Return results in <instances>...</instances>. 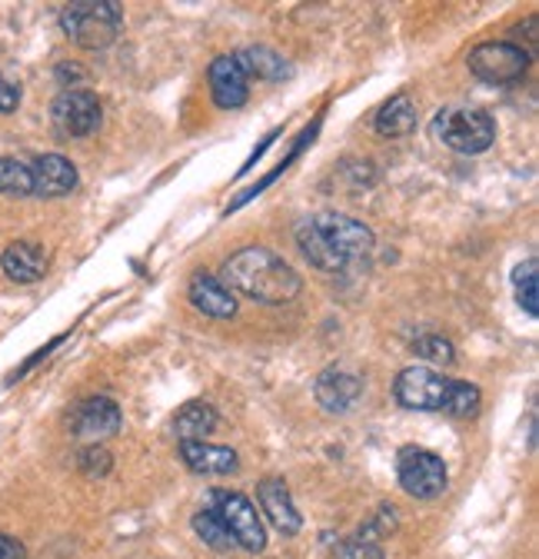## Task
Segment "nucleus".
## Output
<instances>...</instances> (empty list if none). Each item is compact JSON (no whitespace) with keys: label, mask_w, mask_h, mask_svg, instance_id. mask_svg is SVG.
Masks as SVG:
<instances>
[{"label":"nucleus","mask_w":539,"mask_h":559,"mask_svg":"<svg viewBox=\"0 0 539 559\" xmlns=\"http://www.w3.org/2000/svg\"><path fill=\"white\" fill-rule=\"evenodd\" d=\"M256 500H260V507H263V516H266L270 523H274L280 533L297 536V533L303 530V520H300V513H297V507H294V500H290V489H287L284 479H277V476L260 479V483H256Z\"/></svg>","instance_id":"obj_13"},{"label":"nucleus","mask_w":539,"mask_h":559,"mask_svg":"<svg viewBox=\"0 0 539 559\" xmlns=\"http://www.w3.org/2000/svg\"><path fill=\"white\" fill-rule=\"evenodd\" d=\"M0 559H24V546L17 539L0 533Z\"/></svg>","instance_id":"obj_29"},{"label":"nucleus","mask_w":539,"mask_h":559,"mask_svg":"<svg viewBox=\"0 0 539 559\" xmlns=\"http://www.w3.org/2000/svg\"><path fill=\"white\" fill-rule=\"evenodd\" d=\"M17 104H21V87L14 81H8L4 74H0V114L17 110Z\"/></svg>","instance_id":"obj_28"},{"label":"nucleus","mask_w":539,"mask_h":559,"mask_svg":"<svg viewBox=\"0 0 539 559\" xmlns=\"http://www.w3.org/2000/svg\"><path fill=\"white\" fill-rule=\"evenodd\" d=\"M373 127H376L380 136H390V140L414 133V130H417V104H414V97H410V94H396V97H390V100L380 107Z\"/></svg>","instance_id":"obj_20"},{"label":"nucleus","mask_w":539,"mask_h":559,"mask_svg":"<svg viewBox=\"0 0 539 559\" xmlns=\"http://www.w3.org/2000/svg\"><path fill=\"white\" fill-rule=\"evenodd\" d=\"M297 243L316 270L340 273V270H347L350 260L373 253L376 237L367 224H360L347 214H333V210H326V214L297 227Z\"/></svg>","instance_id":"obj_1"},{"label":"nucleus","mask_w":539,"mask_h":559,"mask_svg":"<svg viewBox=\"0 0 539 559\" xmlns=\"http://www.w3.org/2000/svg\"><path fill=\"white\" fill-rule=\"evenodd\" d=\"M187 297L190 304L204 313V317H214V320H230L237 317V297L233 290L224 284V280L211 276V273H196L187 287Z\"/></svg>","instance_id":"obj_14"},{"label":"nucleus","mask_w":539,"mask_h":559,"mask_svg":"<svg viewBox=\"0 0 539 559\" xmlns=\"http://www.w3.org/2000/svg\"><path fill=\"white\" fill-rule=\"evenodd\" d=\"M414 354H417L420 360H427V364L446 367V364L456 360V346H453L446 336H440V333H427V336H420V340L414 343Z\"/></svg>","instance_id":"obj_25"},{"label":"nucleus","mask_w":539,"mask_h":559,"mask_svg":"<svg viewBox=\"0 0 539 559\" xmlns=\"http://www.w3.org/2000/svg\"><path fill=\"white\" fill-rule=\"evenodd\" d=\"M396 476H399V486L407 489L414 500H436V497H443L446 479H450L446 476V463L436 453L420 450V447L399 450Z\"/></svg>","instance_id":"obj_7"},{"label":"nucleus","mask_w":539,"mask_h":559,"mask_svg":"<svg viewBox=\"0 0 539 559\" xmlns=\"http://www.w3.org/2000/svg\"><path fill=\"white\" fill-rule=\"evenodd\" d=\"M436 133L440 140L456 151V154H487L496 140V123L487 110H477V107H453L446 114H440V123H436Z\"/></svg>","instance_id":"obj_4"},{"label":"nucleus","mask_w":539,"mask_h":559,"mask_svg":"<svg viewBox=\"0 0 539 559\" xmlns=\"http://www.w3.org/2000/svg\"><path fill=\"white\" fill-rule=\"evenodd\" d=\"M217 427H220V416L204 400H193V403L180 406L173 416V433L180 437V443L183 440H207Z\"/></svg>","instance_id":"obj_18"},{"label":"nucleus","mask_w":539,"mask_h":559,"mask_svg":"<svg viewBox=\"0 0 539 559\" xmlns=\"http://www.w3.org/2000/svg\"><path fill=\"white\" fill-rule=\"evenodd\" d=\"M0 193H8V197H34L31 167L14 160V157H0Z\"/></svg>","instance_id":"obj_24"},{"label":"nucleus","mask_w":539,"mask_h":559,"mask_svg":"<svg viewBox=\"0 0 539 559\" xmlns=\"http://www.w3.org/2000/svg\"><path fill=\"white\" fill-rule=\"evenodd\" d=\"M0 266H4L8 280H14V284H37L47 273V253L37 243L17 240L0 253Z\"/></svg>","instance_id":"obj_17"},{"label":"nucleus","mask_w":539,"mask_h":559,"mask_svg":"<svg viewBox=\"0 0 539 559\" xmlns=\"http://www.w3.org/2000/svg\"><path fill=\"white\" fill-rule=\"evenodd\" d=\"M31 177H34V197L40 200H53L63 197L77 187V167L60 157V154H44L31 164Z\"/></svg>","instance_id":"obj_15"},{"label":"nucleus","mask_w":539,"mask_h":559,"mask_svg":"<svg viewBox=\"0 0 539 559\" xmlns=\"http://www.w3.org/2000/svg\"><path fill=\"white\" fill-rule=\"evenodd\" d=\"M469 74L483 84H516L529 67V50L513 40H487L469 50Z\"/></svg>","instance_id":"obj_5"},{"label":"nucleus","mask_w":539,"mask_h":559,"mask_svg":"<svg viewBox=\"0 0 539 559\" xmlns=\"http://www.w3.org/2000/svg\"><path fill=\"white\" fill-rule=\"evenodd\" d=\"M224 284L256 304L277 307L300 294L303 280L280 253L266 247H247L224 263Z\"/></svg>","instance_id":"obj_2"},{"label":"nucleus","mask_w":539,"mask_h":559,"mask_svg":"<svg viewBox=\"0 0 539 559\" xmlns=\"http://www.w3.org/2000/svg\"><path fill=\"white\" fill-rule=\"evenodd\" d=\"M207 507L220 516V523L227 526L237 546H243L247 552H260L266 546V530L260 523V513L243 493H237V489H211Z\"/></svg>","instance_id":"obj_6"},{"label":"nucleus","mask_w":539,"mask_h":559,"mask_svg":"<svg viewBox=\"0 0 539 559\" xmlns=\"http://www.w3.org/2000/svg\"><path fill=\"white\" fill-rule=\"evenodd\" d=\"M237 63L243 67V74L247 78H256V81H270V84H280L287 81L294 70L290 63L277 53V50H270V47H247L240 53H233Z\"/></svg>","instance_id":"obj_19"},{"label":"nucleus","mask_w":539,"mask_h":559,"mask_svg":"<svg viewBox=\"0 0 539 559\" xmlns=\"http://www.w3.org/2000/svg\"><path fill=\"white\" fill-rule=\"evenodd\" d=\"M344 559H386V556L376 539H367L357 533L350 543H344Z\"/></svg>","instance_id":"obj_27"},{"label":"nucleus","mask_w":539,"mask_h":559,"mask_svg":"<svg viewBox=\"0 0 539 559\" xmlns=\"http://www.w3.org/2000/svg\"><path fill=\"white\" fill-rule=\"evenodd\" d=\"M450 393V380L430 367H407L393 380V396L407 409H443Z\"/></svg>","instance_id":"obj_9"},{"label":"nucleus","mask_w":539,"mask_h":559,"mask_svg":"<svg viewBox=\"0 0 539 559\" xmlns=\"http://www.w3.org/2000/svg\"><path fill=\"white\" fill-rule=\"evenodd\" d=\"M81 78H84L81 63H60V67H57V81H60V84H74V81H81Z\"/></svg>","instance_id":"obj_30"},{"label":"nucleus","mask_w":539,"mask_h":559,"mask_svg":"<svg viewBox=\"0 0 539 559\" xmlns=\"http://www.w3.org/2000/svg\"><path fill=\"white\" fill-rule=\"evenodd\" d=\"M50 117H53L57 130L67 133V136H91L100 127V120H104V107H100L94 91H87V87H67L63 94L53 97Z\"/></svg>","instance_id":"obj_8"},{"label":"nucleus","mask_w":539,"mask_h":559,"mask_svg":"<svg viewBox=\"0 0 539 559\" xmlns=\"http://www.w3.org/2000/svg\"><path fill=\"white\" fill-rule=\"evenodd\" d=\"M123 427V413L110 396H91L74 409V437L84 443H104Z\"/></svg>","instance_id":"obj_10"},{"label":"nucleus","mask_w":539,"mask_h":559,"mask_svg":"<svg viewBox=\"0 0 539 559\" xmlns=\"http://www.w3.org/2000/svg\"><path fill=\"white\" fill-rule=\"evenodd\" d=\"M483 406V393L477 383H466V380H450V393H446V406L443 413L450 416H459V419H469L477 416Z\"/></svg>","instance_id":"obj_21"},{"label":"nucleus","mask_w":539,"mask_h":559,"mask_svg":"<svg viewBox=\"0 0 539 559\" xmlns=\"http://www.w3.org/2000/svg\"><path fill=\"white\" fill-rule=\"evenodd\" d=\"M536 273H539L536 257H529L526 263H519V266H516V273H513V284H516V304H519L529 317H536V313H539V280H536Z\"/></svg>","instance_id":"obj_22"},{"label":"nucleus","mask_w":539,"mask_h":559,"mask_svg":"<svg viewBox=\"0 0 539 559\" xmlns=\"http://www.w3.org/2000/svg\"><path fill=\"white\" fill-rule=\"evenodd\" d=\"M180 460L193 469V473H204V476H227L237 469V453L227 447H214L204 440H183L180 443Z\"/></svg>","instance_id":"obj_16"},{"label":"nucleus","mask_w":539,"mask_h":559,"mask_svg":"<svg viewBox=\"0 0 539 559\" xmlns=\"http://www.w3.org/2000/svg\"><path fill=\"white\" fill-rule=\"evenodd\" d=\"M77 463H81V469H84L87 476H107L110 466H113V456L107 453L104 443H94V447H87V450L77 456Z\"/></svg>","instance_id":"obj_26"},{"label":"nucleus","mask_w":539,"mask_h":559,"mask_svg":"<svg viewBox=\"0 0 539 559\" xmlns=\"http://www.w3.org/2000/svg\"><path fill=\"white\" fill-rule=\"evenodd\" d=\"M60 27L77 47L104 50L117 40L123 27V14L110 0H77L60 11Z\"/></svg>","instance_id":"obj_3"},{"label":"nucleus","mask_w":539,"mask_h":559,"mask_svg":"<svg viewBox=\"0 0 539 559\" xmlns=\"http://www.w3.org/2000/svg\"><path fill=\"white\" fill-rule=\"evenodd\" d=\"M313 396L326 413H347L357 406V400L363 396V380L350 370H323L313 383Z\"/></svg>","instance_id":"obj_12"},{"label":"nucleus","mask_w":539,"mask_h":559,"mask_svg":"<svg viewBox=\"0 0 539 559\" xmlns=\"http://www.w3.org/2000/svg\"><path fill=\"white\" fill-rule=\"evenodd\" d=\"M193 530H196V536L204 539V546H211V549H217V552H227V549H233L237 543H233V536L227 533V526L220 523V516L207 507V510H200V513H193Z\"/></svg>","instance_id":"obj_23"},{"label":"nucleus","mask_w":539,"mask_h":559,"mask_svg":"<svg viewBox=\"0 0 539 559\" xmlns=\"http://www.w3.org/2000/svg\"><path fill=\"white\" fill-rule=\"evenodd\" d=\"M207 81H211V97L220 110H237L250 97V78L243 74V67L237 63L233 53H224L211 63Z\"/></svg>","instance_id":"obj_11"}]
</instances>
